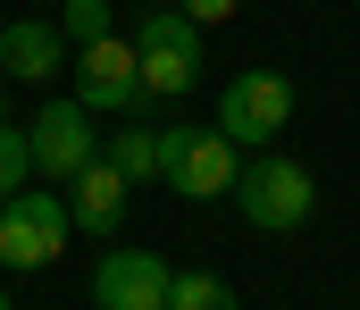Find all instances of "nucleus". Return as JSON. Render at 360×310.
Here are the masks:
<instances>
[{
	"label": "nucleus",
	"mask_w": 360,
	"mask_h": 310,
	"mask_svg": "<svg viewBox=\"0 0 360 310\" xmlns=\"http://www.w3.org/2000/svg\"><path fill=\"white\" fill-rule=\"evenodd\" d=\"M0 117H8V84H0Z\"/></svg>",
	"instance_id": "dca6fc26"
},
{
	"label": "nucleus",
	"mask_w": 360,
	"mask_h": 310,
	"mask_svg": "<svg viewBox=\"0 0 360 310\" xmlns=\"http://www.w3.org/2000/svg\"><path fill=\"white\" fill-rule=\"evenodd\" d=\"M0 310H8V285H0Z\"/></svg>",
	"instance_id": "f3484780"
},
{
	"label": "nucleus",
	"mask_w": 360,
	"mask_h": 310,
	"mask_svg": "<svg viewBox=\"0 0 360 310\" xmlns=\"http://www.w3.org/2000/svg\"><path fill=\"white\" fill-rule=\"evenodd\" d=\"M59 67H68L59 17H8L0 25V84H51Z\"/></svg>",
	"instance_id": "1a4fd4ad"
},
{
	"label": "nucleus",
	"mask_w": 360,
	"mask_h": 310,
	"mask_svg": "<svg viewBox=\"0 0 360 310\" xmlns=\"http://www.w3.org/2000/svg\"><path fill=\"white\" fill-rule=\"evenodd\" d=\"M184 17H193V25H226V17H235V8H243V0H176Z\"/></svg>",
	"instance_id": "2eb2a0df"
},
{
	"label": "nucleus",
	"mask_w": 360,
	"mask_h": 310,
	"mask_svg": "<svg viewBox=\"0 0 360 310\" xmlns=\"http://www.w3.org/2000/svg\"><path fill=\"white\" fill-rule=\"evenodd\" d=\"M59 34L68 42H101V34H117V17H109V0H68L59 8Z\"/></svg>",
	"instance_id": "4468645a"
},
{
	"label": "nucleus",
	"mask_w": 360,
	"mask_h": 310,
	"mask_svg": "<svg viewBox=\"0 0 360 310\" xmlns=\"http://www.w3.org/2000/svg\"><path fill=\"white\" fill-rule=\"evenodd\" d=\"M243 176V151L218 126H160V185L184 202H226Z\"/></svg>",
	"instance_id": "7ed1b4c3"
},
{
	"label": "nucleus",
	"mask_w": 360,
	"mask_h": 310,
	"mask_svg": "<svg viewBox=\"0 0 360 310\" xmlns=\"http://www.w3.org/2000/svg\"><path fill=\"white\" fill-rule=\"evenodd\" d=\"M168 310H235V285L210 269H176L168 277Z\"/></svg>",
	"instance_id": "f8f14e48"
},
{
	"label": "nucleus",
	"mask_w": 360,
	"mask_h": 310,
	"mask_svg": "<svg viewBox=\"0 0 360 310\" xmlns=\"http://www.w3.org/2000/svg\"><path fill=\"white\" fill-rule=\"evenodd\" d=\"M109 160H117L126 185H151V176H160V126H126V134L109 143Z\"/></svg>",
	"instance_id": "9b49d317"
},
{
	"label": "nucleus",
	"mask_w": 360,
	"mask_h": 310,
	"mask_svg": "<svg viewBox=\"0 0 360 310\" xmlns=\"http://www.w3.org/2000/svg\"><path fill=\"white\" fill-rule=\"evenodd\" d=\"M68 235H76L68 193L25 185V193H8V202H0V269H51V260L68 252Z\"/></svg>",
	"instance_id": "20e7f679"
},
{
	"label": "nucleus",
	"mask_w": 360,
	"mask_h": 310,
	"mask_svg": "<svg viewBox=\"0 0 360 310\" xmlns=\"http://www.w3.org/2000/svg\"><path fill=\"white\" fill-rule=\"evenodd\" d=\"M285 126H293V84H285L276 67L226 76V93H218V134H226L235 151H269Z\"/></svg>",
	"instance_id": "39448f33"
},
{
	"label": "nucleus",
	"mask_w": 360,
	"mask_h": 310,
	"mask_svg": "<svg viewBox=\"0 0 360 310\" xmlns=\"http://www.w3.org/2000/svg\"><path fill=\"white\" fill-rule=\"evenodd\" d=\"M25 185H34V151H25V126H8V117H0V202H8V193H25Z\"/></svg>",
	"instance_id": "ddd939ff"
},
{
	"label": "nucleus",
	"mask_w": 360,
	"mask_h": 310,
	"mask_svg": "<svg viewBox=\"0 0 360 310\" xmlns=\"http://www.w3.org/2000/svg\"><path fill=\"white\" fill-rule=\"evenodd\" d=\"M126 42H134V67H143V101H184L201 84V25L184 8H143Z\"/></svg>",
	"instance_id": "f03ea898"
},
{
	"label": "nucleus",
	"mask_w": 360,
	"mask_h": 310,
	"mask_svg": "<svg viewBox=\"0 0 360 310\" xmlns=\"http://www.w3.org/2000/svg\"><path fill=\"white\" fill-rule=\"evenodd\" d=\"M226 202L243 209V226H260V235H293V226H310L319 185H310V168H302V160H285V151H252Z\"/></svg>",
	"instance_id": "f257e3e1"
},
{
	"label": "nucleus",
	"mask_w": 360,
	"mask_h": 310,
	"mask_svg": "<svg viewBox=\"0 0 360 310\" xmlns=\"http://www.w3.org/2000/svg\"><path fill=\"white\" fill-rule=\"evenodd\" d=\"M68 76H76V101H84L92 117H134V109H143V67H134V42H126V34L76 42Z\"/></svg>",
	"instance_id": "423d86ee"
},
{
	"label": "nucleus",
	"mask_w": 360,
	"mask_h": 310,
	"mask_svg": "<svg viewBox=\"0 0 360 310\" xmlns=\"http://www.w3.org/2000/svg\"><path fill=\"white\" fill-rule=\"evenodd\" d=\"M168 260L160 252H134V243H117V252H101L92 260V310H168Z\"/></svg>",
	"instance_id": "0eeeda50"
},
{
	"label": "nucleus",
	"mask_w": 360,
	"mask_h": 310,
	"mask_svg": "<svg viewBox=\"0 0 360 310\" xmlns=\"http://www.w3.org/2000/svg\"><path fill=\"white\" fill-rule=\"evenodd\" d=\"M25 151H34V176H42V185H68V176L92 160V109L76 101V93H68V101H51V109H34Z\"/></svg>",
	"instance_id": "6e6552de"
},
{
	"label": "nucleus",
	"mask_w": 360,
	"mask_h": 310,
	"mask_svg": "<svg viewBox=\"0 0 360 310\" xmlns=\"http://www.w3.org/2000/svg\"><path fill=\"white\" fill-rule=\"evenodd\" d=\"M126 193H134V185L117 176V160H109V151H92L84 168L68 176V218H76L84 235H117V218H126Z\"/></svg>",
	"instance_id": "9d476101"
},
{
	"label": "nucleus",
	"mask_w": 360,
	"mask_h": 310,
	"mask_svg": "<svg viewBox=\"0 0 360 310\" xmlns=\"http://www.w3.org/2000/svg\"><path fill=\"white\" fill-rule=\"evenodd\" d=\"M0 25H8V17H0Z\"/></svg>",
	"instance_id": "a211bd4d"
}]
</instances>
